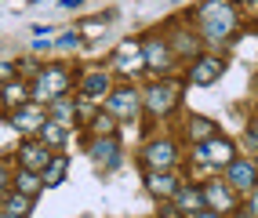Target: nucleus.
<instances>
[{
	"label": "nucleus",
	"instance_id": "nucleus-14",
	"mask_svg": "<svg viewBox=\"0 0 258 218\" xmlns=\"http://www.w3.org/2000/svg\"><path fill=\"white\" fill-rule=\"evenodd\" d=\"M171 200H175V211H178V214H185V218L204 211V193H200L197 186H178V193L171 196Z\"/></svg>",
	"mask_w": 258,
	"mask_h": 218
},
{
	"label": "nucleus",
	"instance_id": "nucleus-19",
	"mask_svg": "<svg viewBox=\"0 0 258 218\" xmlns=\"http://www.w3.org/2000/svg\"><path fill=\"white\" fill-rule=\"evenodd\" d=\"M11 182H15V193H22V196H29V200H37L40 193H44V182H40V175L37 171H15L11 175Z\"/></svg>",
	"mask_w": 258,
	"mask_h": 218
},
{
	"label": "nucleus",
	"instance_id": "nucleus-13",
	"mask_svg": "<svg viewBox=\"0 0 258 218\" xmlns=\"http://www.w3.org/2000/svg\"><path fill=\"white\" fill-rule=\"evenodd\" d=\"M222 73H226V62L222 58H200L193 65V73H189V80H193L197 88H208V84H215Z\"/></svg>",
	"mask_w": 258,
	"mask_h": 218
},
{
	"label": "nucleus",
	"instance_id": "nucleus-7",
	"mask_svg": "<svg viewBox=\"0 0 258 218\" xmlns=\"http://www.w3.org/2000/svg\"><path fill=\"white\" fill-rule=\"evenodd\" d=\"M175 157H178V149H175V142H167V138L146 142V149H142V164L146 167H157V171H171Z\"/></svg>",
	"mask_w": 258,
	"mask_h": 218
},
{
	"label": "nucleus",
	"instance_id": "nucleus-16",
	"mask_svg": "<svg viewBox=\"0 0 258 218\" xmlns=\"http://www.w3.org/2000/svg\"><path fill=\"white\" fill-rule=\"evenodd\" d=\"M178 175H171V171H149L146 175V189L153 193V196H175L178 193Z\"/></svg>",
	"mask_w": 258,
	"mask_h": 218
},
{
	"label": "nucleus",
	"instance_id": "nucleus-8",
	"mask_svg": "<svg viewBox=\"0 0 258 218\" xmlns=\"http://www.w3.org/2000/svg\"><path fill=\"white\" fill-rule=\"evenodd\" d=\"M226 186H229L233 193H251V189L258 186L254 164H247V160H233V164H226Z\"/></svg>",
	"mask_w": 258,
	"mask_h": 218
},
{
	"label": "nucleus",
	"instance_id": "nucleus-11",
	"mask_svg": "<svg viewBox=\"0 0 258 218\" xmlns=\"http://www.w3.org/2000/svg\"><path fill=\"white\" fill-rule=\"evenodd\" d=\"M200 193H204V204H211L215 211H233V204H236V193L226 186V182H218V178H211Z\"/></svg>",
	"mask_w": 258,
	"mask_h": 218
},
{
	"label": "nucleus",
	"instance_id": "nucleus-1",
	"mask_svg": "<svg viewBox=\"0 0 258 218\" xmlns=\"http://www.w3.org/2000/svg\"><path fill=\"white\" fill-rule=\"evenodd\" d=\"M200 29H204V40L222 44L236 33V8L229 0H208L200 8Z\"/></svg>",
	"mask_w": 258,
	"mask_h": 218
},
{
	"label": "nucleus",
	"instance_id": "nucleus-2",
	"mask_svg": "<svg viewBox=\"0 0 258 218\" xmlns=\"http://www.w3.org/2000/svg\"><path fill=\"white\" fill-rule=\"evenodd\" d=\"M70 91V73L62 65H44L37 69V80H33V91H29V102H51Z\"/></svg>",
	"mask_w": 258,
	"mask_h": 218
},
{
	"label": "nucleus",
	"instance_id": "nucleus-3",
	"mask_svg": "<svg viewBox=\"0 0 258 218\" xmlns=\"http://www.w3.org/2000/svg\"><path fill=\"white\" fill-rule=\"evenodd\" d=\"M106 113L116 116V120H135L142 113V95L135 88H113L106 95Z\"/></svg>",
	"mask_w": 258,
	"mask_h": 218
},
{
	"label": "nucleus",
	"instance_id": "nucleus-21",
	"mask_svg": "<svg viewBox=\"0 0 258 218\" xmlns=\"http://www.w3.org/2000/svg\"><path fill=\"white\" fill-rule=\"evenodd\" d=\"M66 175H70V160L66 157H51L47 167L40 171V182H44V189H55V186L66 182Z\"/></svg>",
	"mask_w": 258,
	"mask_h": 218
},
{
	"label": "nucleus",
	"instance_id": "nucleus-4",
	"mask_svg": "<svg viewBox=\"0 0 258 218\" xmlns=\"http://www.w3.org/2000/svg\"><path fill=\"white\" fill-rule=\"evenodd\" d=\"M88 157H91L95 167L113 171V167L120 164V157H124V149H120V138H116V135H95L91 146H88Z\"/></svg>",
	"mask_w": 258,
	"mask_h": 218
},
{
	"label": "nucleus",
	"instance_id": "nucleus-29",
	"mask_svg": "<svg viewBox=\"0 0 258 218\" xmlns=\"http://www.w3.org/2000/svg\"><path fill=\"white\" fill-rule=\"evenodd\" d=\"M189 218H218V214H211V211H200V214H189Z\"/></svg>",
	"mask_w": 258,
	"mask_h": 218
},
{
	"label": "nucleus",
	"instance_id": "nucleus-18",
	"mask_svg": "<svg viewBox=\"0 0 258 218\" xmlns=\"http://www.w3.org/2000/svg\"><path fill=\"white\" fill-rule=\"evenodd\" d=\"M44 113H47V120H51V124H62V127H70V124L77 120V106H73V102H70V98H66V95L51 98Z\"/></svg>",
	"mask_w": 258,
	"mask_h": 218
},
{
	"label": "nucleus",
	"instance_id": "nucleus-27",
	"mask_svg": "<svg viewBox=\"0 0 258 218\" xmlns=\"http://www.w3.org/2000/svg\"><path fill=\"white\" fill-rule=\"evenodd\" d=\"M8 178H11V175H8V164H4V160H0V193H4V189H8Z\"/></svg>",
	"mask_w": 258,
	"mask_h": 218
},
{
	"label": "nucleus",
	"instance_id": "nucleus-23",
	"mask_svg": "<svg viewBox=\"0 0 258 218\" xmlns=\"http://www.w3.org/2000/svg\"><path fill=\"white\" fill-rule=\"evenodd\" d=\"M4 102H11L15 109H19L22 102H29V91H26V84H19V80H15V84H4Z\"/></svg>",
	"mask_w": 258,
	"mask_h": 218
},
{
	"label": "nucleus",
	"instance_id": "nucleus-9",
	"mask_svg": "<svg viewBox=\"0 0 258 218\" xmlns=\"http://www.w3.org/2000/svg\"><path fill=\"white\" fill-rule=\"evenodd\" d=\"M175 102H178V84H171V80L153 84V88L146 91V106L153 109V116L171 113V109H175Z\"/></svg>",
	"mask_w": 258,
	"mask_h": 218
},
{
	"label": "nucleus",
	"instance_id": "nucleus-5",
	"mask_svg": "<svg viewBox=\"0 0 258 218\" xmlns=\"http://www.w3.org/2000/svg\"><path fill=\"white\" fill-rule=\"evenodd\" d=\"M47 124V113L40 102H22L19 109L11 113V127L22 131V135H40V127Z\"/></svg>",
	"mask_w": 258,
	"mask_h": 218
},
{
	"label": "nucleus",
	"instance_id": "nucleus-30",
	"mask_svg": "<svg viewBox=\"0 0 258 218\" xmlns=\"http://www.w3.org/2000/svg\"><path fill=\"white\" fill-rule=\"evenodd\" d=\"M233 218H247V214H233Z\"/></svg>",
	"mask_w": 258,
	"mask_h": 218
},
{
	"label": "nucleus",
	"instance_id": "nucleus-20",
	"mask_svg": "<svg viewBox=\"0 0 258 218\" xmlns=\"http://www.w3.org/2000/svg\"><path fill=\"white\" fill-rule=\"evenodd\" d=\"M142 65V47L139 40H124L116 47V69H124V73H135Z\"/></svg>",
	"mask_w": 258,
	"mask_h": 218
},
{
	"label": "nucleus",
	"instance_id": "nucleus-22",
	"mask_svg": "<svg viewBox=\"0 0 258 218\" xmlns=\"http://www.w3.org/2000/svg\"><path fill=\"white\" fill-rule=\"evenodd\" d=\"M40 146H47V149H66V142H70V127H62V124H44L40 127Z\"/></svg>",
	"mask_w": 258,
	"mask_h": 218
},
{
	"label": "nucleus",
	"instance_id": "nucleus-25",
	"mask_svg": "<svg viewBox=\"0 0 258 218\" xmlns=\"http://www.w3.org/2000/svg\"><path fill=\"white\" fill-rule=\"evenodd\" d=\"M11 77H15V65H11V62H0V88H4Z\"/></svg>",
	"mask_w": 258,
	"mask_h": 218
},
{
	"label": "nucleus",
	"instance_id": "nucleus-24",
	"mask_svg": "<svg viewBox=\"0 0 258 218\" xmlns=\"http://www.w3.org/2000/svg\"><path fill=\"white\" fill-rule=\"evenodd\" d=\"M55 44H58V47H77V44H80V33H62Z\"/></svg>",
	"mask_w": 258,
	"mask_h": 218
},
{
	"label": "nucleus",
	"instance_id": "nucleus-6",
	"mask_svg": "<svg viewBox=\"0 0 258 218\" xmlns=\"http://www.w3.org/2000/svg\"><path fill=\"white\" fill-rule=\"evenodd\" d=\"M142 47V65H149L153 73H167L171 65H175V55H171V47L160 40V37H149L139 44Z\"/></svg>",
	"mask_w": 258,
	"mask_h": 218
},
{
	"label": "nucleus",
	"instance_id": "nucleus-12",
	"mask_svg": "<svg viewBox=\"0 0 258 218\" xmlns=\"http://www.w3.org/2000/svg\"><path fill=\"white\" fill-rule=\"evenodd\" d=\"M113 88H109V77L102 73V69H95V73H84V80H80V95H84V102H106V95H109Z\"/></svg>",
	"mask_w": 258,
	"mask_h": 218
},
{
	"label": "nucleus",
	"instance_id": "nucleus-26",
	"mask_svg": "<svg viewBox=\"0 0 258 218\" xmlns=\"http://www.w3.org/2000/svg\"><path fill=\"white\" fill-rule=\"evenodd\" d=\"M247 218H258V186L251 189V200H247Z\"/></svg>",
	"mask_w": 258,
	"mask_h": 218
},
{
	"label": "nucleus",
	"instance_id": "nucleus-28",
	"mask_svg": "<svg viewBox=\"0 0 258 218\" xmlns=\"http://www.w3.org/2000/svg\"><path fill=\"white\" fill-rule=\"evenodd\" d=\"M58 4H62V8H80L84 0H58Z\"/></svg>",
	"mask_w": 258,
	"mask_h": 218
},
{
	"label": "nucleus",
	"instance_id": "nucleus-31",
	"mask_svg": "<svg viewBox=\"0 0 258 218\" xmlns=\"http://www.w3.org/2000/svg\"><path fill=\"white\" fill-rule=\"evenodd\" d=\"M0 218H4V214H0Z\"/></svg>",
	"mask_w": 258,
	"mask_h": 218
},
{
	"label": "nucleus",
	"instance_id": "nucleus-15",
	"mask_svg": "<svg viewBox=\"0 0 258 218\" xmlns=\"http://www.w3.org/2000/svg\"><path fill=\"white\" fill-rule=\"evenodd\" d=\"M47 160H51V153H47V146H40V142H26V146L19 149L22 171H44Z\"/></svg>",
	"mask_w": 258,
	"mask_h": 218
},
{
	"label": "nucleus",
	"instance_id": "nucleus-10",
	"mask_svg": "<svg viewBox=\"0 0 258 218\" xmlns=\"http://www.w3.org/2000/svg\"><path fill=\"white\" fill-rule=\"evenodd\" d=\"M197 157L204 160V164H233L236 157H233V142H226V138H204V142H197Z\"/></svg>",
	"mask_w": 258,
	"mask_h": 218
},
{
	"label": "nucleus",
	"instance_id": "nucleus-17",
	"mask_svg": "<svg viewBox=\"0 0 258 218\" xmlns=\"http://www.w3.org/2000/svg\"><path fill=\"white\" fill-rule=\"evenodd\" d=\"M33 204H37V200H29V196L11 189V193H4V200H0V214H4V218H29Z\"/></svg>",
	"mask_w": 258,
	"mask_h": 218
}]
</instances>
